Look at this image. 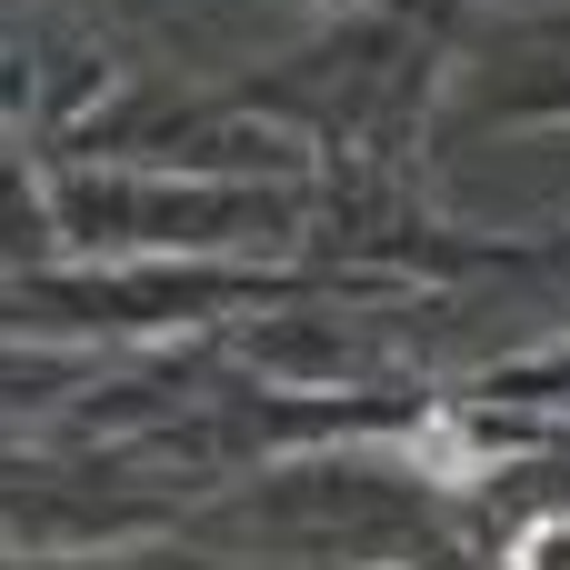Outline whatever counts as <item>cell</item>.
Instances as JSON below:
<instances>
[{
    "label": "cell",
    "mask_w": 570,
    "mask_h": 570,
    "mask_svg": "<svg viewBox=\"0 0 570 570\" xmlns=\"http://www.w3.org/2000/svg\"><path fill=\"white\" fill-rule=\"evenodd\" d=\"M511 570H570V511H541V521L511 541Z\"/></svg>",
    "instance_id": "cell-4"
},
{
    "label": "cell",
    "mask_w": 570,
    "mask_h": 570,
    "mask_svg": "<svg viewBox=\"0 0 570 570\" xmlns=\"http://www.w3.org/2000/svg\"><path fill=\"white\" fill-rule=\"evenodd\" d=\"M0 570H230V561L140 531V541H100V551H0Z\"/></svg>",
    "instance_id": "cell-3"
},
{
    "label": "cell",
    "mask_w": 570,
    "mask_h": 570,
    "mask_svg": "<svg viewBox=\"0 0 570 570\" xmlns=\"http://www.w3.org/2000/svg\"><path fill=\"white\" fill-rule=\"evenodd\" d=\"M100 361H110V351H80V341H60V351H40V341L0 351V451H10V441H50L60 411L100 381Z\"/></svg>",
    "instance_id": "cell-2"
},
{
    "label": "cell",
    "mask_w": 570,
    "mask_h": 570,
    "mask_svg": "<svg viewBox=\"0 0 570 570\" xmlns=\"http://www.w3.org/2000/svg\"><path fill=\"white\" fill-rule=\"evenodd\" d=\"M301 240H311V180H200L120 160L50 170V250L70 261H230Z\"/></svg>",
    "instance_id": "cell-1"
}]
</instances>
